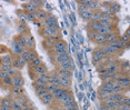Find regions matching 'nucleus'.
<instances>
[{"label": "nucleus", "instance_id": "e433bc0d", "mask_svg": "<svg viewBox=\"0 0 130 110\" xmlns=\"http://www.w3.org/2000/svg\"><path fill=\"white\" fill-rule=\"evenodd\" d=\"M11 82H12V79L10 77H6L5 79L0 80V86H4L6 88H11Z\"/></svg>", "mask_w": 130, "mask_h": 110}, {"label": "nucleus", "instance_id": "2eb2a0df", "mask_svg": "<svg viewBox=\"0 0 130 110\" xmlns=\"http://www.w3.org/2000/svg\"><path fill=\"white\" fill-rule=\"evenodd\" d=\"M49 80V72L48 73H42V75L36 76L34 79V84H41V85H47Z\"/></svg>", "mask_w": 130, "mask_h": 110}, {"label": "nucleus", "instance_id": "3c124183", "mask_svg": "<svg viewBox=\"0 0 130 110\" xmlns=\"http://www.w3.org/2000/svg\"><path fill=\"white\" fill-rule=\"evenodd\" d=\"M90 9L87 5H79L78 6V11L79 12H86V11H89Z\"/></svg>", "mask_w": 130, "mask_h": 110}, {"label": "nucleus", "instance_id": "6e6d98bb", "mask_svg": "<svg viewBox=\"0 0 130 110\" xmlns=\"http://www.w3.org/2000/svg\"><path fill=\"white\" fill-rule=\"evenodd\" d=\"M122 103L126 106H130V98H129L128 95H126V97L122 99Z\"/></svg>", "mask_w": 130, "mask_h": 110}, {"label": "nucleus", "instance_id": "20e7f679", "mask_svg": "<svg viewBox=\"0 0 130 110\" xmlns=\"http://www.w3.org/2000/svg\"><path fill=\"white\" fill-rule=\"evenodd\" d=\"M60 28L59 27H54V28H47V27H43L41 29V32L40 34L43 36L45 38H49V37H55L60 34Z\"/></svg>", "mask_w": 130, "mask_h": 110}, {"label": "nucleus", "instance_id": "052dcab7", "mask_svg": "<svg viewBox=\"0 0 130 110\" xmlns=\"http://www.w3.org/2000/svg\"><path fill=\"white\" fill-rule=\"evenodd\" d=\"M22 110H35V109H34V107H32V106L29 105V106H27V107H23Z\"/></svg>", "mask_w": 130, "mask_h": 110}, {"label": "nucleus", "instance_id": "f3484780", "mask_svg": "<svg viewBox=\"0 0 130 110\" xmlns=\"http://www.w3.org/2000/svg\"><path fill=\"white\" fill-rule=\"evenodd\" d=\"M21 8H22L23 10H25L27 13H36L37 11L39 10V8L35 7V6L32 5L30 1H29V2H25V4H22V5H21Z\"/></svg>", "mask_w": 130, "mask_h": 110}, {"label": "nucleus", "instance_id": "f8f14e48", "mask_svg": "<svg viewBox=\"0 0 130 110\" xmlns=\"http://www.w3.org/2000/svg\"><path fill=\"white\" fill-rule=\"evenodd\" d=\"M29 71H30V72H32V75H34L35 77H36V76H39V75H42V73H48V72H49L48 69H47V67H46L43 64H41L40 66H38V67H36V68L29 69Z\"/></svg>", "mask_w": 130, "mask_h": 110}, {"label": "nucleus", "instance_id": "5fc2aeb1", "mask_svg": "<svg viewBox=\"0 0 130 110\" xmlns=\"http://www.w3.org/2000/svg\"><path fill=\"white\" fill-rule=\"evenodd\" d=\"M26 17H27V20H29V21H35L36 20V14L35 13H26Z\"/></svg>", "mask_w": 130, "mask_h": 110}, {"label": "nucleus", "instance_id": "680f3d73", "mask_svg": "<svg viewBox=\"0 0 130 110\" xmlns=\"http://www.w3.org/2000/svg\"><path fill=\"white\" fill-rule=\"evenodd\" d=\"M0 110H12L11 107H5V106H0Z\"/></svg>", "mask_w": 130, "mask_h": 110}, {"label": "nucleus", "instance_id": "4d7b16f0", "mask_svg": "<svg viewBox=\"0 0 130 110\" xmlns=\"http://www.w3.org/2000/svg\"><path fill=\"white\" fill-rule=\"evenodd\" d=\"M37 96L39 97V98H41L42 96H45V95L47 93V90H46V88L45 89H41V90H39V91H37Z\"/></svg>", "mask_w": 130, "mask_h": 110}, {"label": "nucleus", "instance_id": "49530a36", "mask_svg": "<svg viewBox=\"0 0 130 110\" xmlns=\"http://www.w3.org/2000/svg\"><path fill=\"white\" fill-rule=\"evenodd\" d=\"M120 40L123 42H129L130 41V36H129V30H127L122 36H120Z\"/></svg>", "mask_w": 130, "mask_h": 110}, {"label": "nucleus", "instance_id": "423d86ee", "mask_svg": "<svg viewBox=\"0 0 130 110\" xmlns=\"http://www.w3.org/2000/svg\"><path fill=\"white\" fill-rule=\"evenodd\" d=\"M61 40V36L60 35H57L55 36V37H49V38H45V40L42 41V44L43 47H45L46 49H52V47H54V44L56 41H59Z\"/></svg>", "mask_w": 130, "mask_h": 110}, {"label": "nucleus", "instance_id": "bf43d9fd", "mask_svg": "<svg viewBox=\"0 0 130 110\" xmlns=\"http://www.w3.org/2000/svg\"><path fill=\"white\" fill-rule=\"evenodd\" d=\"M119 110H130V106H126V105H122L121 108Z\"/></svg>", "mask_w": 130, "mask_h": 110}, {"label": "nucleus", "instance_id": "aec40b11", "mask_svg": "<svg viewBox=\"0 0 130 110\" xmlns=\"http://www.w3.org/2000/svg\"><path fill=\"white\" fill-rule=\"evenodd\" d=\"M98 98H99V100H100V102L103 101V100H107V98L108 96H110L111 95V91L110 90H107V89H103L101 87H99L98 89Z\"/></svg>", "mask_w": 130, "mask_h": 110}, {"label": "nucleus", "instance_id": "ddd939ff", "mask_svg": "<svg viewBox=\"0 0 130 110\" xmlns=\"http://www.w3.org/2000/svg\"><path fill=\"white\" fill-rule=\"evenodd\" d=\"M29 32H27V34L25 35H17L16 37H14L13 41H16L17 43L19 44L21 48H25L26 49V44H27V37H28Z\"/></svg>", "mask_w": 130, "mask_h": 110}, {"label": "nucleus", "instance_id": "69168bd1", "mask_svg": "<svg viewBox=\"0 0 130 110\" xmlns=\"http://www.w3.org/2000/svg\"><path fill=\"white\" fill-rule=\"evenodd\" d=\"M0 64H1V61H0Z\"/></svg>", "mask_w": 130, "mask_h": 110}, {"label": "nucleus", "instance_id": "39448f33", "mask_svg": "<svg viewBox=\"0 0 130 110\" xmlns=\"http://www.w3.org/2000/svg\"><path fill=\"white\" fill-rule=\"evenodd\" d=\"M42 25H43V27H47V28H54V27H59L57 17L54 16V14H51V13H49L48 17H47L46 19L42 21Z\"/></svg>", "mask_w": 130, "mask_h": 110}, {"label": "nucleus", "instance_id": "0e129e2a", "mask_svg": "<svg viewBox=\"0 0 130 110\" xmlns=\"http://www.w3.org/2000/svg\"><path fill=\"white\" fill-rule=\"evenodd\" d=\"M82 99V92L80 93V96H79V100H81Z\"/></svg>", "mask_w": 130, "mask_h": 110}, {"label": "nucleus", "instance_id": "f257e3e1", "mask_svg": "<svg viewBox=\"0 0 130 110\" xmlns=\"http://www.w3.org/2000/svg\"><path fill=\"white\" fill-rule=\"evenodd\" d=\"M59 106L60 107H69V106H75L77 105L76 102V99H75V96H73V93L71 91H69L68 93H66L62 98H60L59 99Z\"/></svg>", "mask_w": 130, "mask_h": 110}, {"label": "nucleus", "instance_id": "5701e85b", "mask_svg": "<svg viewBox=\"0 0 130 110\" xmlns=\"http://www.w3.org/2000/svg\"><path fill=\"white\" fill-rule=\"evenodd\" d=\"M35 14H36V20H37V21L42 22L43 20L48 17L49 12H48V11H46V10H43V9H39V10H38Z\"/></svg>", "mask_w": 130, "mask_h": 110}, {"label": "nucleus", "instance_id": "473e14b6", "mask_svg": "<svg viewBox=\"0 0 130 110\" xmlns=\"http://www.w3.org/2000/svg\"><path fill=\"white\" fill-rule=\"evenodd\" d=\"M100 28H101V26L99 25V22H92V21H90L89 23H88V30H89V31L98 32Z\"/></svg>", "mask_w": 130, "mask_h": 110}, {"label": "nucleus", "instance_id": "1a4fd4ad", "mask_svg": "<svg viewBox=\"0 0 130 110\" xmlns=\"http://www.w3.org/2000/svg\"><path fill=\"white\" fill-rule=\"evenodd\" d=\"M26 61L23 60V59L20 57V56H18V57H14L13 58V60L12 62H11V66H12V68H14V69H17V70H21L23 67L26 66Z\"/></svg>", "mask_w": 130, "mask_h": 110}, {"label": "nucleus", "instance_id": "9b49d317", "mask_svg": "<svg viewBox=\"0 0 130 110\" xmlns=\"http://www.w3.org/2000/svg\"><path fill=\"white\" fill-rule=\"evenodd\" d=\"M106 67H107V72L109 73V75L117 73V72H121L120 71V66H119V64H118L116 60L110 62V64H108Z\"/></svg>", "mask_w": 130, "mask_h": 110}, {"label": "nucleus", "instance_id": "dca6fc26", "mask_svg": "<svg viewBox=\"0 0 130 110\" xmlns=\"http://www.w3.org/2000/svg\"><path fill=\"white\" fill-rule=\"evenodd\" d=\"M59 82H60V78H59V76L57 75V72L55 71H52V72H49V80H48V84H51L56 86L57 88H59Z\"/></svg>", "mask_w": 130, "mask_h": 110}, {"label": "nucleus", "instance_id": "37998d69", "mask_svg": "<svg viewBox=\"0 0 130 110\" xmlns=\"http://www.w3.org/2000/svg\"><path fill=\"white\" fill-rule=\"evenodd\" d=\"M45 88H46L47 92H49V93H51V95H52V93H54V92H55V91H56V90H57V89H58L57 87H56V86H54V85H51V84H47Z\"/></svg>", "mask_w": 130, "mask_h": 110}, {"label": "nucleus", "instance_id": "e2e57ef3", "mask_svg": "<svg viewBox=\"0 0 130 110\" xmlns=\"http://www.w3.org/2000/svg\"><path fill=\"white\" fill-rule=\"evenodd\" d=\"M99 110H108L106 107H103L102 105H100V107H99Z\"/></svg>", "mask_w": 130, "mask_h": 110}, {"label": "nucleus", "instance_id": "de8ad7c7", "mask_svg": "<svg viewBox=\"0 0 130 110\" xmlns=\"http://www.w3.org/2000/svg\"><path fill=\"white\" fill-rule=\"evenodd\" d=\"M39 56H38V53L36 50H31V51H29V62L32 61V60H35L36 58H38Z\"/></svg>", "mask_w": 130, "mask_h": 110}, {"label": "nucleus", "instance_id": "f704fd0d", "mask_svg": "<svg viewBox=\"0 0 130 110\" xmlns=\"http://www.w3.org/2000/svg\"><path fill=\"white\" fill-rule=\"evenodd\" d=\"M101 105L103 107H106L108 110H115L116 109V107H115V101H111V100H103L101 101Z\"/></svg>", "mask_w": 130, "mask_h": 110}, {"label": "nucleus", "instance_id": "393cba45", "mask_svg": "<svg viewBox=\"0 0 130 110\" xmlns=\"http://www.w3.org/2000/svg\"><path fill=\"white\" fill-rule=\"evenodd\" d=\"M35 46H36V41H35L34 36L29 34L27 37V44H26V49L31 51V50H35Z\"/></svg>", "mask_w": 130, "mask_h": 110}, {"label": "nucleus", "instance_id": "09e8293b", "mask_svg": "<svg viewBox=\"0 0 130 110\" xmlns=\"http://www.w3.org/2000/svg\"><path fill=\"white\" fill-rule=\"evenodd\" d=\"M18 73H19L18 70L14 69V68H11V69L7 72V75H8V77H10V78H13V77H16L17 75H18Z\"/></svg>", "mask_w": 130, "mask_h": 110}, {"label": "nucleus", "instance_id": "7ed1b4c3", "mask_svg": "<svg viewBox=\"0 0 130 110\" xmlns=\"http://www.w3.org/2000/svg\"><path fill=\"white\" fill-rule=\"evenodd\" d=\"M88 38L92 41L93 43H96V44H98L99 47H101L103 46L106 42V39H105V36H102V35H100L98 34V32H92V31H89L88 32Z\"/></svg>", "mask_w": 130, "mask_h": 110}, {"label": "nucleus", "instance_id": "9d476101", "mask_svg": "<svg viewBox=\"0 0 130 110\" xmlns=\"http://www.w3.org/2000/svg\"><path fill=\"white\" fill-rule=\"evenodd\" d=\"M105 39H106V44H112V43H115V42H117V41H119L120 40V35H119V32H112V34H109L107 35L105 37Z\"/></svg>", "mask_w": 130, "mask_h": 110}, {"label": "nucleus", "instance_id": "72a5a7b5", "mask_svg": "<svg viewBox=\"0 0 130 110\" xmlns=\"http://www.w3.org/2000/svg\"><path fill=\"white\" fill-rule=\"evenodd\" d=\"M17 30H18L19 35H25V34H27V32H29L28 28H27V25H26V23H22V22L18 23V26H17Z\"/></svg>", "mask_w": 130, "mask_h": 110}, {"label": "nucleus", "instance_id": "a878e982", "mask_svg": "<svg viewBox=\"0 0 130 110\" xmlns=\"http://www.w3.org/2000/svg\"><path fill=\"white\" fill-rule=\"evenodd\" d=\"M11 50H12L13 55L16 56V57H18V56L21 55V52L25 50V48H21L16 41H12V43H11Z\"/></svg>", "mask_w": 130, "mask_h": 110}, {"label": "nucleus", "instance_id": "864d4df0", "mask_svg": "<svg viewBox=\"0 0 130 110\" xmlns=\"http://www.w3.org/2000/svg\"><path fill=\"white\" fill-rule=\"evenodd\" d=\"M46 87V85H41V84H34V89H35V91H39L41 90V89H45Z\"/></svg>", "mask_w": 130, "mask_h": 110}, {"label": "nucleus", "instance_id": "a19ab883", "mask_svg": "<svg viewBox=\"0 0 130 110\" xmlns=\"http://www.w3.org/2000/svg\"><path fill=\"white\" fill-rule=\"evenodd\" d=\"M109 8L111 9L112 12L116 14L117 12H119V10H120V5L118 4V2H112V1H111V4L109 5Z\"/></svg>", "mask_w": 130, "mask_h": 110}, {"label": "nucleus", "instance_id": "0eeeda50", "mask_svg": "<svg viewBox=\"0 0 130 110\" xmlns=\"http://www.w3.org/2000/svg\"><path fill=\"white\" fill-rule=\"evenodd\" d=\"M69 59H70V55L68 51L63 53H59V55H52V60H54L55 65H57V66L59 64H61V62L69 60Z\"/></svg>", "mask_w": 130, "mask_h": 110}, {"label": "nucleus", "instance_id": "2f4dec72", "mask_svg": "<svg viewBox=\"0 0 130 110\" xmlns=\"http://www.w3.org/2000/svg\"><path fill=\"white\" fill-rule=\"evenodd\" d=\"M13 56L12 55H9V53H7V55H4L2 57H0V61H1V64L4 65H11V62L13 60Z\"/></svg>", "mask_w": 130, "mask_h": 110}, {"label": "nucleus", "instance_id": "4468645a", "mask_svg": "<svg viewBox=\"0 0 130 110\" xmlns=\"http://www.w3.org/2000/svg\"><path fill=\"white\" fill-rule=\"evenodd\" d=\"M56 72H57V75L59 76V78L70 79V80H71L72 75H73L71 70H63V69H60V68H57V69H56Z\"/></svg>", "mask_w": 130, "mask_h": 110}, {"label": "nucleus", "instance_id": "13d9d810", "mask_svg": "<svg viewBox=\"0 0 130 110\" xmlns=\"http://www.w3.org/2000/svg\"><path fill=\"white\" fill-rule=\"evenodd\" d=\"M6 77H8L7 75V72H4V71H0V80H2V79H5Z\"/></svg>", "mask_w": 130, "mask_h": 110}, {"label": "nucleus", "instance_id": "c03bdc74", "mask_svg": "<svg viewBox=\"0 0 130 110\" xmlns=\"http://www.w3.org/2000/svg\"><path fill=\"white\" fill-rule=\"evenodd\" d=\"M20 57H21L23 60L26 61V64H29V50H27V49H25L23 51L21 52V55H20Z\"/></svg>", "mask_w": 130, "mask_h": 110}, {"label": "nucleus", "instance_id": "412c9836", "mask_svg": "<svg viewBox=\"0 0 130 110\" xmlns=\"http://www.w3.org/2000/svg\"><path fill=\"white\" fill-rule=\"evenodd\" d=\"M70 90H64V89H61V88H58L57 90L55 91L54 93H52V97H54V101H59V99L60 98H62L64 95L66 93H68Z\"/></svg>", "mask_w": 130, "mask_h": 110}, {"label": "nucleus", "instance_id": "6e6552de", "mask_svg": "<svg viewBox=\"0 0 130 110\" xmlns=\"http://www.w3.org/2000/svg\"><path fill=\"white\" fill-rule=\"evenodd\" d=\"M101 50L103 51L106 57H113V56H118V52L116 51V49L111 46V44H103V46L100 47Z\"/></svg>", "mask_w": 130, "mask_h": 110}, {"label": "nucleus", "instance_id": "8fccbe9b", "mask_svg": "<svg viewBox=\"0 0 130 110\" xmlns=\"http://www.w3.org/2000/svg\"><path fill=\"white\" fill-rule=\"evenodd\" d=\"M11 109L12 110H22V107L19 105L17 101H14V100H12V102H11Z\"/></svg>", "mask_w": 130, "mask_h": 110}, {"label": "nucleus", "instance_id": "bb28decb", "mask_svg": "<svg viewBox=\"0 0 130 110\" xmlns=\"http://www.w3.org/2000/svg\"><path fill=\"white\" fill-rule=\"evenodd\" d=\"M126 97L125 92H118V93H111L110 96H108L107 99L111 100V101H122V99Z\"/></svg>", "mask_w": 130, "mask_h": 110}, {"label": "nucleus", "instance_id": "4be33fe9", "mask_svg": "<svg viewBox=\"0 0 130 110\" xmlns=\"http://www.w3.org/2000/svg\"><path fill=\"white\" fill-rule=\"evenodd\" d=\"M58 68H60V69H63V70H73L75 69V65L72 64V61H71V59H69V60H67V61H63V62H61V64H59L58 65Z\"/></svg>", "mask_w": 130, "mask_h": 110}, {"label": "nucleus", "instance_id": "79ce46f5", "mask_svg": "<svg viewBox=\"0 0 130 110\" xmlns=\"http://www.w3.org/2000/svg\"><path fill=\"white\" fill-rule=\"evenodd\" d=\"M113 86V82L112 81H102V84L100 87L103 88V89H107V90H110L111 91V88Z\"/></svg>", "mask_w": 130, "mask_h": 110}, {"label": "nucleus", "instance_id": "58836bf2", "mask_svg": "<svg viewBox=\"0 0 130 110\" xmlns=\"http://www.w3.org/2000/svg\"><path fill=\"white\" fill-rule=\"evenodd\" d=\"M91 13H92V11H91V10L86 11V12H79L80 17L85 20V21H87V22L90 21V19H91Z\"/></svg>", "mask_w": 130, "mask_h": 110}, {"label": "nucleus", "instance_id": "c9c22d12", "mask_svg": "<svg viewBox=\"0 0 130 110\" xmlns=\"http://www.w3.org/2000/svg\"><path fill=\"white\" fill-rule=\"evenodd\" d=\"M42 64V60H41V58L40 57H38V58H36L35 60H32V61H30L29 62V69H32V68H36V67H38V66H40V65Z\"/></svg>", "mask_w": 130, "mask_h": 110}, {"label": "nucleus", "instance_id": "b1692460", "mask_svg": "<svg viewBox=\"0 0 130 110\" xmlns=\"http://www.w3.org/2000/svg\"><path fill=\"white\" fill-rule=\"evenodd\" d=\"M71 80L70 79H63V78H60V82H59V88L61 89H64V90H70L71 88Z\"/></svg>", "mask_w": 130, "mask_h": 110}, {"label": "nucleus", "instance_id": "ea45409f", "mask_svg": "<svg viewBox=\"0 0 130 110\" xmlns=\"http://www.w3.org/2000/svg\"><path fill=\"white\" fill-rule=\"evenodd\" d=\"M97 73L101 77V76H105L107 75V67L105 66V65H100L99 67H97Z\"/></svg>", "mask_w": 130, "mask_h": 110}, {"label": "nucleus", "instance_id": "6ab92c4d", "mask_svg": "<svg viewBox=\"0 0 130 110\" xmlns=\"http://www.w3.org/2000/svg\"><path fill=\"white\" fill-rule=\"evenodd\" d=\"M86 5L89 7V9L91 11L100 10V8H101V2L100 1H94V0H86Z\"/></svg>", "mask_w": 130, "mask_h": 110}, {"label": "nucleus", "instance_id": "7c9ffc66", "mask_svg": "<svg viewBox=\"0 0 130 110\" xmlns=\"http://www.w3.org/2000/svg\"><path fill=\"white\" fill-rule=\"evenodd\" d=\"M102 19V12L100 10H96V11H92V13H91V19L90 21L92 22H99L100 20ZM89 21V22H90Z\"/></svg>", "mask_w": 130, "mask_h": 110}, {"label": "nucleus", "instance_id": "a211bd4d", "mask_svg": "<svg viewBox=\"0 0 130 110\" xmlns=\"http://www.w3.org/2000/svg\"><path fill=\"white\" fill-rule=\"evenodd\" d=\"M12 82H11V87H23L25 86V79L22 78V76L18 73L16 77H13Z\"/></svg>", "mask_w": 130, "mask_h": 110}, {"label": "nucleus", "instance_id": "f03ea898", "mask_svg": "<svg viewBox=\"0 0 130 110\" xmlns=\"http://www.w3.org/2000/svg\"><path fill=\"white\" fill-rule=\"evenodd\" d=\"M51 51L54 55H59V53H63L68 51V44L66 43V41H63L62 39L56 41L54 47H52Z\"/></svg>", "mask_w": 130, "mask_h": 110}, {"label": "nucleus", "instance_id": "c756f323", "mask_svg": "<svg viewBox=\"0 0 130 110\" xmlns=\"http://www.w3.org/2000/svg\"><path fill=\"white\" fill-rule=\"evenodd\" d=\"M14 101L18 102L19 105L22 107V108H23V107H27V106L30 105V103H29V99L25 96V95H23V96H19V97H14Z\"/></svg>", "mask_w": 130, "mask_h": 110}, {"label": "nucleus", "instance_id": "603ef678", "mask_svg": "<svg viewBox=\"0 0 130 110\" xmlns=\"http://www.w3.org/2000/svg\"><path fill=\"white\" fill-rule=\"evenodd\" d=\"M59 110H79V109H78V105H75V106H69V107H60Z\"/></svg>", "mask_w": 130, "mask_h": 110}, {"label": "nucleus", "instance_id": "a18cd8bd", "mask_svg": "<svg viewBox=\"0 0 130 110\" xmlns=\"http://www.w3.org/2000/svg\"><path fill=\"white\" fill-rule=\"evenodd\" d=\"M0 102H1V106L10 107L11 102H12V99H10V98H2V99L0 100Z\"/></svg>", "mask_w": 130, "mask_h": 110}, {"label": "nucleus", "instance_id": "cd10ccee", "mask_svg": "<svg viewBox=\"0 0 130 110\" xmlns=\"http://www.w3.org/2000/svg\"><path fill=\"white\" fill-rule=\"evenodd\" d=\"M10 93L13 97H19V96H23L25 92V89L23 87H11L10 88Z\"/></svg>", "mask_w": 130, "mask_h": 110}, {"label": "nucleus", "instance_id": "4c0bfd02", "mask_svg": "<svg viewBox=\"0 0 130 110\" xmlns=\"http://www.w3.org/2000/svg\"><path fill=\"white\" fill-rule=\"evenodd\" d=\"M118 92H125V90H123V88H121L117 82H113V86H112V88H111V93H118Z\"/></svg>", "mask_w": 130, "mask_h": 110}, {"label": "nucleus", "instance_id": "c85d7f7f", "mask_svg": "<svg viewBox=\"0 0 130 110\" xmlns=\"http://www.w3.org/2000/svg\"><path fill=\"white\" fill-rule=\"evenodd\" d=\"M40 100L42 101V103L45 106H49V105H51V103H54V97H52V95L51 93H49V92H47L45 96H42L40 98Z\"/></svg>", "mask_w": 130, "mask_h": 110}]
</instances>
